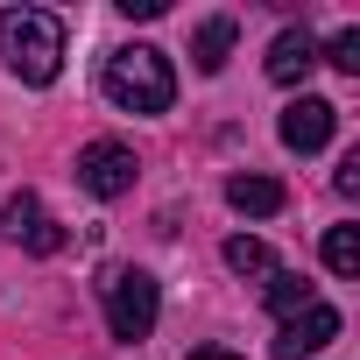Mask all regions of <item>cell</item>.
<instances>
[{
  "label": "cell",
  "mask_w": 360,
  "mask_h": 360,
  "mask_svg": "<svg viewBox=\"0 0 360 360\" xmlns=\"http://www.w3.org/2000/svg\"><path fill=\"white\" fill-rule=\"evenodd\" d=\"M233 36H240V22H233V15H212V22L198 29L191 57H198V71H205V78H219V71H226V57H233Z\"/></svg>",
  "instance_id": "obj_9"
},
{
  "label": "cell",
  "mask_w": 360,
  "mask_h": 360,
  "mask_svg": "<svg viewBox=\"0 0 360 360\" xmlns=\"http://www.w3.org/2000/svg\"><path fill=\"white\" fill-rule=\"evenodd\" d=\"M226 269H233V276H262V283H269V276H276V255H269V240L233 233V240H226Z\"/></svg>",
  "instance_id": "obj_12"
},
{
  "label": "cell",
  "mask_w": 360,
  "mask_h": 360,
  "mask_svg": "<svg viewBox=\"0 0 360 360\" xmlns=\"http://www.w3.org/2000/svg\"><path fill=\"white\" fill-rule=\"evenodd\" d=\"M99 290H106V332H113L120 346H134V339H148V332H155L162 290H155V276H148V269H113Z\"/></svg>",
  "instance_id": "obj_3"
},
{
  "label": "cell",
  "mask_w": 360,
  "mask_h": 360,
  "mask_svg": "<svg viewBox=\"0 0 360 360\" xmlns=\"http://www.w3.org/2000/svg\"><path fill=\"white\" fill-rule=\"evenodd\" d=\"M0 64L22 85H57L64 71V22L43 8H8L0 15Z\"/></svg>",
  "instance_id": "obj_2"
},
{
  "label": "cell",
  "mask_w": 360,
  "mask_h": 360,
  "mask_svg": "<svg viewBox=\"0 0 360 360\" xmlns=\"http://www.w3.org/2000/svg\"><path fill=\"white\" fill-rule=\"evenodd\" d=\"M318 57H325V64H339L346 78H360V29H339V36H332V50H318Z\"/></svg>",
  "instance_id": "obj_14"
},
{
  "label": "cell",
  "mask_w": 360,
  "mask_h": 360,
  "mask_svg": "<svg viewBox=\"0 0 360 360\" xmlns=\"http://www.w3.org/2000/svg\"><path fill=\"white\" fill-rule=\"evenodd\" d=\"M134 148L127 141H85L78 148V184L92 191V198H127L134 191Z\"/></svg>",
  "instance_id": "obj_4"
},
{
  "label": "cell",
  "mask_w": 360,
  "mask_h": 360,
  "mask_svg": "<svg viewBox=\"0 0 360 360\" xmlns=\"http://www.w3.org/2000/svg\"><path fill=\"white\" fill-rule=\"evenodd\" d=\"M99 92H106L120 113H169V106H176V71H169L162 50L127 43V50H113V57L99 64Z\"/></svg>",
  "instance_id": "obj_1"
},
{
  "label": "cell",
  "mask_w": 360,
  "mask_h": 360,
  "mask_svg": "<svg viewBox=\"0 0 360 360\" xmlns=\"http://www.w3.org/2000/svg\"><path fill=\"white\" fill-rule=\"evenodd\" d=\"M262 297H269V311H276V318H283V325H290V318H297V311H311V304H318V290H311V283H304V276H297V269H276V276H269V290H262Z\"/></svg>",
  "instance_id": "obj_11"
},
{
  "label": "cell",
  "mask_w": 360,
  "mask_h": 360,
  "mask_svg": "<svg viewBox=\"0 0 360 360\" xmlns=\"http://www.w3.org/2000/svg\"><path fill=\"white\" fill-rule=\"evenodd\" d=\"M162 8H169V0H120V15H127V22H155Z\"/></svg>",
  "instance_id": "obj_16"
},
{
  "label": "cell",
  "mask_w": 360,
  "mask_h": 360,
  "mask_svg": "<svg viewBox=\"0 0 360 360\" xmlns=\"http://www.w3.org/2000/svg\"><path fill=\"white\" fill-rule=\"evenodd\" d=\"M226 205L248 212V219H269V212H283V184H276V176H233V184H226Z\"/></svg>",
  "instance_id": "obj_10"
},
{
  "label": "cell",
  "mask_w": 360,
  "mask_h": 360,
  "mask_svg": "<svg viewBox=\"0 0 360 360\" xmlns=\"http://www.w3.org/2000/svg\"><path fill=\"white\" fill-rule=\"evenodd\" d=\"M332 127H339V106L332 99H290L283 106V148H297V155H318L325 141H332Z\"/></svg>",
  "instance_id": "obj_6"
},
{
  "label": "cell",
  "mask_w": 360,
  "mask_h": 360,
  "mask_svg": "<svg viewBox=\"0 0 360 360\" xmlns=\"http://www.w3.org/2000/svg\"><path fill=\"white\" fill-rule=\"evenodd\" d=\"M0 233L22 240L29 255H57V248H64V226L43 212V198H36V191H15L8 205H0Z\"/></svg>",
  "instance_id": "obj_5"
},
{
  "label": "cell",
  "mask_w": 360,
  "mask_h": 360,
  "mask_svg": "<svg viewBox=\"0 0 360 360\" xmlns=\"http://www.w3.org/2000/svg\"><path fill=\"white\" fill-rule=\"evenodd\" d=\"M332 191H339V198H360V155H346V162L332 169Z\"/></svg>",
  "instance_id": "obj_15"
},
{
  "label": "cell",
  "mask_w": 360,
  "mask_h": 360,
  "mask_svg": "<svg viewBox=\"0 0 360 360\" xmlns=\"http://www.w3.org/2000/svg\"><path fill=\"white\" fill-rule=\"evenodd\" d=\"M339 339V311L332 304H311V311H297L283 332H276V360H311V353H325Z\"/></svg>",
  "instance_id": "obj_7"
},
{
  "label": "cell",
  "mask_w": 360,
  "mask_h": 360,
  "mask_svg": "<svg viewBox=\"0 0 360 360\" xmlns=\"http://www.w3.org/2000/svg\"><path fill=\"white\" fill-rule=\"evenodd\" d=\"M318 71V36L311 29H283L276 43H269V78L276 85H304Z\"/></svg>",
  "instance_id": "obj_8"
},
{
  "label": "cell",
  "mask_w": 360,
  "mask_h": 360,
  "mask_svg": "<svg viewBox=\"0 0 360 360\" xmlns=\"http://www.w3.org/2000/svg\"><path fill=\"white\" fill-rule=\"evenodd\" d=\"M191 360H240V353H226V346H198Z\"/></svg>",
  "instance_id": "obj_17"
},
{
  "label": "cell",
  "mask_w": 360,
  "mask_h": 360,
  "mask_svg": "<svg viewBox=\"0 0 360 360\" xmlns=\"http://www.w3.org/2000/svg\"><path fill=\"white\" fill-rule=\"evenodd\" d=\"M325 269L332 276H360V226H332L325 233Z\"/></svg>",
  "instance_id": "obj_13"
}]
</instances>
